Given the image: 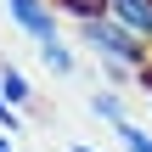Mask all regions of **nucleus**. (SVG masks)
<instances>
[{
	"instance_id": "obj_1",
	"label": "nucleus",
	"mask_w": 152,
	"mask_h": 152,
	"mask_svg": "<svg viewBox=\"0 0 152 152\" xmlns=\"http://www.w3.org/2000/svg\"><path fill=\"white\" fill-rule=\"evenodd\" d=\"M73 39L107 68L113 85H130V79H141V73L152 68V45L135 39L124 23H113L107 11H102V17H79V23H73Z\"/></svg>"
},
{
	"instance_id": "obj_2",
	"label": "nucleus",
	"mask_w": 152,
	"mask_h": 152,
	"mask_svg": "<svg viewBox=\"0 0 152 152\" xmlns=\"http://www.w3.org/2000/svg\"><path fill=\"white\" fill-rule=\"evenodd\" d=\"M6 23H11L28 45L62 34V11H56V0H6Z\"/></svg>"
},
{
	"instance_id": "obj_3",
	"label": "nucleus",
	"mask_w": 152,
	"mask_h": 152,
	"mask_svg": "<svg viewBox=\"0 0 152 152\" xmlns=\"http://www.w3.org/2000/svg\"><path fill=\"white\" fill-rule=\"evenodd\" d=\"M107 17L124 23L135 39H147V45H152V0H107Z\"/></svg>"
},
{
	"instance_id": "obj_4",
	"label": "nucleus",
	"mask_w": 152,
	"mask_h": 152,
	"mask_svg": "<svg viewBox=\"0 0 152 152\" xmlns=\"http://www.w3.org/2000/svg\"><path fill=\"white\" fill-rule=\"evenodd\" d=\"M34 51H39V62H45V68H51L56 79H73V73H79V51H73V45H68L62 34H56V39H39Z\"/></svg>"
},
{
	"instance_id": "obj_5",
	"label": "nucleus",
	"mask_w": 152,
	"mask_h": 152,
	"mask_svg": "<svg viewBox=\"0 0 152 152\" xmlns=\"http://www.w3.org/2000/svg\"><path fill=\"white\" fill-rule=\"evenodd\" d=\"M85 113L118 130V124L130 118V102H124V90H90V96H85Z\"/></svg>"
},
{
	"instance_id": "obj_6",
	"label": "nucleus",
	"mask_w": 152,
	"mask_h": 152,
	"mask_svg": "<svg viewBox=\"0 0 152 152\" xmlns=\"http://www.w3.org/2000/svg\"><path fill=\"white\" fill-rule=\"evenodd\" d=\"M0 96H6L11 107H23V113L34 107V85L23 79V68H17V62H0Z\"/></svg>"
},
{
	"instance_id": "obj_7",
	"label": "nucleus",
	"mask_w": 152,
	"mask_h": 152,
	"mask_svg": "<svg viewBox=\"0 0 152 152\" xmlns=\"http://www.w3.org/2000/svg\"><path fill=\"white\" fill-rule=\"evenodd\" d=\"M118 141H124V152H152V130H141L135 118H124L118 124Z\"/></svg>"
},
{
	"instance_id": "obj_8",
	"label": "nucleus",
	"mask_w": 152,
	"mask_h": 152,
	"mask_svg": "<svg viewBox=\"0 0 152 152\" xmlns=\"http://www.w3.org/2000/svg\"><path fill=\"white\" fill-rule=\"evenodd\" d=\"M56 11H68V17L79 23V17H102V11H107V0H56Z\"/></svg>"
},
{
	"instance_id": "obj_9",
	"label": "nucleus",
	"mask_w": 152,
	"mask_h": 152,
	"mask_svg": "<svg viewBox=\"0 0 152 152\" xmlns=\"http://www.w3.org/2000/svg\"><path fill=\"white\" fill-rule=\"evenodd\" d=\"M0 152H17V147H11V130H0Z\"/></svg>"
},
{
	"instance_id": "obj_10",
	"label": "nucleus",
	"mask_w": 152,
	"mask_h": 152,
	"mask_svg": "<svg viewBox=\"0 0 152 152\" xmlns=\"http://www.w3.org/2000/svg\"><path fill=\"white\" fill-rule=\"evenodd\" d=\"M73 152H96V147H73Z\"/></svg>"
}]
</instances>
